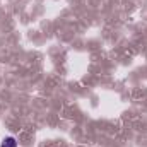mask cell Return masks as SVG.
Segmentation results:
<instances>
[{"instance_id": "obj_1", "label": "cell", "mask_w": 147, "mask_h": 147, "mask_svg": "<svg viewBox=\"0 0 147 147\" xmlns=\"http://www.w3.org/2000/svg\"><path fill=\"white\" fill-rule=\"evenodd\" d=\"M0 147H17V140H16L14 137H5V139L2 140Z\"/></svg>"}]
</instances>
